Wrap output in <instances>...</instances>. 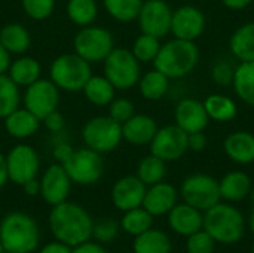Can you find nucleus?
I'll list each match as a JSON object with an SVG mask.
<instances>
[{"instance_id":"nucleus-41","label":"nucleus","mask_w":254,"mask_h":253,"mask_svg":"<svg viewBox=\"0 0 254 253\" xmlns=\"http://www.w3.org/2000/svg\"><path fill=\"white\" fill-rule=\"evenodd\" d=\"M186 252L188 253H213L216 248L214 239L202 228L189 237H186Z\"/></svg>"},{"instance_id":"nucleus-51","label":"nucleus","mask_w":254,"mask_h":253,"mask_svg":"<svg viewBox=\"0 0 254 253\" xmlns=\"http://www.w3.org/2000/svg\"><path fill=\"white\" fill-rule=\"evenodd\" d=\"M10 61H12L10 60V54L0 43V75H3V73L7 72V69L10 66Z\"/></svg>"},{"instance_id":"nucleus-46","label":"nucleus","mask_w":254,"mask_h":253,"mask_svg":"<svg viewBox=\"0 0 254 253\" xmlns=\"http://www.w3.org/2000/svg\"><path fill=\"white\" fill-rule=\"evenodd\" d=\"M73 151H74V149H73L67 142H58V143L54 146L52 155H54V158H55L57 163L64 164V163L70 158V155L73 154Z\"/></svg>"},{"instance_id":"nucleus-17","label":"nucleus","mask_w":254,"mask_h":253,"mask_svg":"<svg viewBox=\"0 0 254 253\" xmlns=\"http://www.w3.org/2000/svg\"><path fill=\"white\" fill-rule=\"evenodd\" d=\"M147 186L134 174L118 179L112 188V203L121 212H128L135 207H141Z\"/></svg>"},{"instance_id":"nucleus-20","label":"nucleus","mask_w":254,"mask_h":253,"mask_svg":"<svg viewBox=\"0 0 254 253\" xmlns=\"http://www.w3.org/2000/svg\"><path fill=\"white\" fill-rule=\"evenodd\" d=\"M167 216L170 228L182 237H189L190 234L202 230L204 225V212L192 207L185 201L177 203Z\"/></svg>"},{"instance_id":"nucleus-39","label":"nucleus","mask_w":254,"mask_h":253,"mask_svg":"<svg viewBox=\"0 0 254 253\" xmlns=\"http://www.w3.org/2000/svg\"><path fill=\"white\" fill-rule=\"evenodd\" d=\"M121 231V224L113 218H103L94 222L92 239L100 245H107L116 240Z\"/></svg>"},{"instance_id":"nucleus-9","label":"nucleus","mask_w":254,"mask_h":253,"mask_svg":"<svg viewBox=\"0 0 254 253\" xmlns=\"http://www.w3.org/2000/svg\"><path fill=\"white\" fill-rule=\"evenodd\" d=\"M185 203L205 212L222 201L219 180L205 173H195L188 176L179 191Z\"/></svg>"},{"instance_id":"nucleus-45","label":"nucleus","mask_w":254,"mask_h":253,"mask_svg":"<svg viewBox=\"0 0 254 253\" xmlns=\"http://www.w3.org/2000/svg\"><path fill=\"white\" fill-rule=\"evenodd\" d=\"M188 145L189 151L193 152H201L207 148V136L204 131H196V133H189L188 134Z\"/></svg>"},{"instance_id":"nucleus-24","label":"nucleus","mask_w":254,"mask_h":253,"mask_svg":"<svg viewBox=\"0 0 254 253\" xmlns=\"http://www.w3.org/2000/svg\"><path fill=\"white\" fill-rule=\"evenodd\" d=\"M220 197L226 203H240L246 200L252 191V179L246 171L234 170L219 180Z\"/></svg>"},{"instance_id":"nucleus-48","label":"nucleus","mask_w":254,"mask_h":253,"mask_svg":"<svg viewBox=\"0 0 254 253\" xmlns=\"http://www.w3.org/2000/svg\"><path fill=\"white\" fill-rule=\"evenodd\" d=\"M39 253H71V248L58 240H54V242L43 245Z\"/></svg>"},{"instance_id":"nucleus-29","label":"nucleus","mask_w":254,"mask_h":253,"mask_svg":"<svg viewBox=\"0 0 254 253\" xmlns=\"http://www.w3.org/2000/svg\"><path fill=\"white\" fill-rule=\"evenodd\" d=\"M82 92L91 104L100 107L109 106L112 100L116 97V88L110 84V81L104 75L103 76L92 75L85 84Z\"/></svg>"},{"instance_id":"nucleus-28","label":"nucleus","mask_w":254,"mask_h":253,"mask_svg":"<svg viewBox=\"0 0 254 253\" xmlns=\"http://www.w3.org/2000/svg\"><path fill=\"white\" fill-rule=\"evenodd\" d=\"M171 251L173 245L168 234L153 227L143 234L134 237L132 242L134 253H171Z\"/></svg>"},{"instance_id":"nucleus-43","label":"nucleus","mask_w":254,"mask_h":253,"mask_svg":"<svg viewBox=\"0 0 254 253\" xmlns=\"http://www.w3.org/2000/svg\"><path fill=\"white\" fill-rule=\"evenodd\" d=\"M234 75H235V67L228 60L216 61L213 69H211V79H213V82L216 85L222 86V88L232 86Z\"/></svg>"},{"instance_id":"nucleus-34","label":"nucleus","mask_w":254,"mask_h":253,"mask_svg":"<svg viewBox=\"0 0 254 253\" xmlns=\"http://www.w3.org/2000/svg\"><path fill=\"white\" fill-rule=\"evenodd\" d=\"M135 176L146 185H155L165 179L167 176V163L153 154L141 158L137 164V173Z\"/></svg>"},{"instance_id":"nucleus-12","label":"nucleus","mask_w":254,"mask_h":253,"mask_svg":"<svg viewBox=\"0 0 254 253\" xmlns=\"http://www.w3.org/2000/svg\"><path fill=\"white\" fill-rule=\"evenodd\" d=\"M150 154L164 160L165 163L177 161L189 151L188 133L176 124L158 128L153 140L150 142Z\"/></svg>"},{"instance_id":"nucleus-4","label":"nucleus","mask_w":254,"mask_h":253,"mask_svg":"<svg viewBox=\"0 0 254 253\" xmlns=\"http://www.w3.org/2000/svg\"><path fill=\"white\" fill-rule=\"evenodd\" d=\"M202 228L220 245H235L246 234L244 215L232 203H217L204 212Z\"/></svg>"},{"instance_id":"nucleus-25","label":"nucleus","mask_w":254,"mask_h":253,"mask_svg":"<svg viewBox=\"0 0 254 253\" xmlns=\"http://www.w3.org/2000/svg\"><path fill=\"white\" fill-rule=\"evenodd\" d=\"M0 43L10 55H24L31 46V36L21 22H9L0 28Z\"/></svg>"},{"instance_id":"nucleus-22","label":"nucleus","mask_w":254,"mask_h":253,"mask_svg":"<svg viewBox=\"0 0 254 253\" xmlns=\"http://www.w3.org/2000/svg\"><path fill=\"white\" fill-rule=\"evenodd\" d=\"M223 151L235 164H252L254 163V134L244 130L231 133L223 142Z\"/></svg>"},{"instance_id":"nucleus-23","label":"nucleus","mask_w":254,"mask_h":253,"mask_svg":"<svg viewBox=\"0 0 254 253\" xmlns=\"http://www.w3.org/2000/svg\"><path fill=\"white\" fill-rule=\"evenodd\" d=\"M3 122H4L6 133L10 137L18 139V140H24V139L34 136L39 131L40 124H42V121L24 106L22 107L19 106L12 113H9L3 119Z\"/></svg>"},{"instance_id":"nucleus-55","label":"nucleus","mask_w":254,"mask_h":253,"mask_svg":"<svg viewBox=\"0 0 254 253\" xmlns=\"http://www.w3.org/2000/svg\"><path fill=\"white\" fill-rule=\"evenodd\" d=\"M0 253H6L4 252V249H3V245H1V242H0Z\"/></svg>"},{"instance_id":"nucleus-19","label":"nucleus","mask_w":254,"mask_h":253,"mask_svg":"<svg viewBox=\"0 0 254 253\" xmlns=\"http://www.w3.org/2000/svg\"><path fill=\"white\" fill-rule=\"evenodd\" d=\"M179 191L168 182H159L147 186L143 207L153 216H167L170 210L179 203Z\"/></svg>"},{"instance_id":"nucleus-2","label":"nucleus","mask_w":254,"mask_h":253,"mask_svg":"<svg viewBox=\"0 0 254 253\" xmlns=\"http://www.w3.org/2000/svg\"><path fill=\"white\" fill-rule=\"evenodd\" d=\"M0 242L6 253H33L40 242L39 225L24 212H10L0 221Z\"/></svg>"},{"instance_id":"nucleus-47","label":"nucleus","mask_w":254,"mask_h":253,"mask_svg":"<svg viewBox=\"0 0 254 253\" xmlns=\"http://www.w3.org/2000/svg\"><path fill=\"white\" fill-rule=\"evenodd\" d=\"M71 253H109L106 251V248L100 243H97L95 240H88L76 248L71 249Z\"/></svg>"},{"instance_id":"nucleus-37","label":"nucleus","mask_w":254,"mask_h":253,"mask_svg":"<svg viewBox=\"0 0 254 253\" xmlns=\"http://www.w3.org/2000/svg\"><path fill=\"white\" fill-rule=\"evenodd\" d=\"M103 4L115 21L131 22L137 19L143 0H103Z\"/></svg>"},{"instance_id":"nucleus-18","label":"nucleus","mask_w":254,"mask_h":253,"mask_svg":"<svg viewBox=\"0 0 254 253\" xmlns=\"http://www.w3.org/2000/svg\"><path fill=\"white\" fill-rule=\"evenodd\" d=\"M174 121L176 125L183 131L196 133L204 131L210 122V118L205 112L204 103L196 98H182L174 109Z\"/></svg>"},{"instance_id":"nucleus-52","label":"nucleus","mask_w":254,"mask_h":253,"mask_svg":"<svg viewBox=\"0 0 254 253\" xmlns=\"http://www.w3.org/2000/svg\"><path fill=\"white\" fill-rule=\"evenodd\" d=\"M9 182V173H7V166H6V157L0 154V189Z\"/></svg>"},{"instance_id":"nucleus-56","label":"nucleus","mask_w":254,"mask_h":253,"mask_svg":"<svg viewBox=\"0 0 254 253\" xmlns=\"http://www.w3.org/2000/svg\"><path fill=\"white\" fill-rule=\"evenodd\" d=\"M252 253H254V245H253V248H252Z\"/></svg>"},{"instance_id":"nucleus-49","label":"nucleus","mask_w":254,"mask_h":253,"mask_svg":"<svg viewBox=\"0 0 254 253\" xmlns=\"http://www.w3.org/2000/svg\"><path fill=\"white\" fill-rule=\"evenodd\" d=\"M21 188H22V191H24V194L27 197H37V195H40V180L37 177L27 180L25 183L21 185Z\"/></svg>"},{"instance_id":"nucleus-5","label":"nucleus","mask_w":254,"mask_h":253,"mask_svg":"<svg viewBox=\"0 0 254 253\" xmlns=\"http://www.w3.org/2000/svg\"><path fill=\"white\" fill-rule=\"evenodd\" d=\"M92 76L91 64L76 52L58 55L49 67V79L60 91H82L88 79Z\"/></svg>"},{"instance_id":"nucleus-11","label":"nucleus","mask_w":254,"mask_h":253,"mask_svg":"<svg viewBox=\"0 0 254 253\" xmlns=\"http://www.w3.org/2000/svg\"><path fill=\"white\" fill-rule=\"evenodd\" d=\"M137 21L141 33L164 39L171 33L173 9L165 0H143Z\"/></svg>"},{"instance_id":"nucleus-7","label":"nucleus","mask_w":254,"mask_h":253,"mask_svg":"<svg viewBox=\"0 0 254 253\" xmlns=\"http://www.w3.org/2000/svg\"><path fill=\"white\" fill-rule=\"evenodd\" d=\"M80 134L85 146L101 155L115 151L124 140L122 125L113 121L109 115L88 119L82 127Z\"/></svg>"},{"instance_id":"nucleus-30","label":"nucleus","mask_w":254,"mask_h":253,"mask_svg":"<svg viewBox=\"0 0 254 253\" xmlns=\"http://www.w3.org/2000/svg\"><path fill=\"white\" fill-rule=\"evenodd\" d=\"M232 88L243 103L254 107V61H244L235 67Z\"/></svg>"},{"instance_id":"nucleus-40","label":"nucleus","mask_w":254,"mask_h":253,"mask_svg":"<svg viewBox=\"0 0 254 253\" xmlns=\"http://www.w3.org/2000/svg\"><path fill=\"white\" fill-rule=\"evenodd\" d=\"M24 13L33 21L48 19L55 10V0H21Z\"/></svg>"},{"instance_id":"nucleus-31","label":"nucleus","mask_w":254,"mask_h":253,"mask_svg":"<svg viewBox=\"0 0 254 253\" xmlns=\"http://www.w3.org/2000/svg\"><path fill=\"white\" fill-rule=\"evenodd\" d=\"M137 86H138V91L144 100L158 101L162 97H165V94L168 92L170 78H167L159 70L153 69V70H149L140 76Z\"/></svg>"},{"instance_id":"nucleus-32","label":"nucleus","mask_w":254,"mask_h":253,"mask_svg":"<svg viewBox=\"0 0 254 253\" xmlns=\"http://www.w3.org/2000/svg\"><path fill=\"white\" fill-rule=\"evenodd\" d=\"M202 103L210 121L229 122L238 113V106L235 100L223 94H210Z\"/></svg>"},{"instance_id":"nucleus-26","label":"nucleus","mask_w":254,"mask_h":253,"mask_svg":"<svg viewBox=\"0 0 254 253\" xmlns=\"http://www.w3.org/2000/svg\"><path fill=\"white\" fill-rule=\"evenodd\" d=\"M6 73L19 88H27L42 78V66L39 60L30 55H19L16 60L10 61Z\"/></svg>"},{"instance_id":"nucleus-27","label":"nucleus","mask_w":254,"mask_h":253,"mask_svg":"<svg viewBox=\"0 0 254 253\" xmlns=\"http://www.w3.org/2000/svg\"><path fill=\"white\" fill-rule=\"evenodd\" d=\"M231 54L244 61H254V21L240 25L229 37Z\"/></svg>"},{"instance_id":"nucleus-35","label":"nucleus","mask_w":254,"mask_h":253,"mask_svg":"<svg viewBox=\"0 0 254 253\" xmlns=\"http://www.w3.org/2000/svg\"><path fill=\"white\" fill-rule=\"evenodd\" d=\"M121 230L131 237H137L153 227V216L141 206L124 212L121 219Z\"/></svg>"},{"instance_id":"nucleus-14","label":"nucleus","mask_w":254,"mask_h":253,"mask_svg":"<svg viewBox=\"0 0 254 253\" xmlns=\"http://www.w3.org/2000/svg\"><path fill=\"white\" fill-rule=\"evenodd\" d=\"M6 157V166L9 173V180L15 185H22L30 179L37 177L40 170V158L37 151L30 145L13 146Z\"/></svg>"},{"instance_id":"nucleus-53","label":"nucleus","mask_w":254,"mask_h":253,"mask_svg":"<svg viewBox=\"0 0 254 253\" xmlns=\"http://www.w3.org/2000/svg\"><path fill=\"white\" fill-rule=\"evenodd\" d=\"M249 227H250L252 233H253V234H254V206H253V209H252L250 218H249Z\"/></svg>"},{"instance_id":"nucleus-21","label":"nucleus","mask_w":254,"mask_h":253,"mask_svg":"<svg viewBox=\"0 0 254 253\" xmlns=\"http://www.w3.org/2000/svg\"><path fill=\"white\" fill-rule=\"evenodd\" d=\"M158 128L155 118L144 113H135L122 124V137L132 146H146L150 145Z\"/></svg>"},{"instance_id":"nucleus-6","label":"nucleus","mask_w":254,"mask_h":253,"mask_svg":"<svg viewBox=\"0 0 254 253\" xmlns=\"http://www.w3.org/2000/svg\"><path fill=\"white\" fill-rule=\"evenodd\" d=\"M104 76L116 88V91H128L137 86L141 76L140 61L128 48H113V51L103 61Z\"/></svg>"},{"instance_id":"nucleus-16","label":"nucleus","mask_w":254,"mask_h":253,"mask_svg":"<svg viewBox=\"0 0 254 253\" xmlns=\"http://www.w3.org/2000/svg\"><path fill=\"white\" fill-rule=\"evenodd\" d=\"M205 30L204 12L192 4H185L173 10L171 34L176 39L195 42L202 36Z\"/></svg>"},{"instance_id":"nucleus-54","label":"nucleus","mask_w":254,"mask_h":253,"mask_svg":"<svg viewBox=\"0 0 254 253\" xmlns=\"http://www.w3.org/2000/svg\"><path fill=\"white\" fill-rule=\"evenodd\" d=\"M249 195H250V200H252V203H253V206H254V189L250 191V194H249Z\"/></svg>"},{"instance_id":"nucleus-33","label":"nucleus","mask_w":254,"mask_h":253,"mask_svg":"<svg viewBox=\"0 0 254 253\" xmlns=\"http://www.w3.org/2000/svg\"><path fill=\"white\" fill-rule=\"evenodd\" d=\"M65 13L67 18L77 27L91 25L98 16L97 0H67Z\"/></svg>"},{"instance_id":"nucleus-8","label":"nucleus","mask_w":254,"mask_h":253,"mask_svg":"<svg viewBox=\"0 0 254 253\" xmlns=\"http://www.w3.org/2000/svg\"><path fill=\"white\" fill-rule=\"evenodd\" d=\"M115 48L113 34L100 25L80 27L73 39L74 52L89 64L103 63Z\"/></svg>"},{"instance_id":"nucleus-36","label":"nucleus","mask_w":254,"mask_h":253,"mask_svg":"<svg viewBox=\"0 0 254 253\" xmlns=\"http://www.w3.org/2000/svg\"><path fill=\"white\" fill-rule=\"evenodd\" d=\"M22 101L21 88L9 78L7 73L0 75V119L19 107Z\"/></svg>"},{"instance_id":"nucleus-50","label":"nucleus","mask_w":254,"mask_h":253,"mask_svg":"<svg viewBox=\"0 0 254 253\" xmlns=\"http://www.w3.org/2000/svg\"><path fill=\"white\" fill-rule=\"evenodd\" d=\"M223 6L231 9V10H243L246 7H249L253 0H222Z\"/></svg>"},{"instance_id":"nucleus-42","label":"nucleus","mask_w":254,"mask_h":253,"mask_svg":"<svg viewBox=\"0 0 254 253\" xmlns=\"http://www.w3.org/2000/svg\"><path fill=\"white\" fill-rule=\"evenodd\" d=\"M135 115L134 103L127 97H115L109 104V116L121 125Z\"/></svg>"},{"instance_id":"nucleus-38","label":"nucleus","mask_w":254,"mask_h":253,"mask_svg":"<svg viewBox=\"0 0 254 253\" xmlns=\"http://www.w3.org/2000/svg\"><path fill=\"white\" fill-rule=\"evenodd\" d=\"M161 39L141 33L132 43L131 52L134 54V57L140 61V64H146V63H153L159 49H161Z\"/></svg>"},{"instance_id":"nucleus-1","label":"nucleus","mask_w":254,"mask_h":253,"mask_svg":"<svg viewBox=\"0 0 254 253\" xmlns=\"http://www.w3.org/2000/svg\"><path fill=\"white\" fill-rule=\"evenodd\" d=\"M48 222L54 239L71 249L92 239L94 219L88 210L77 203L67 200L52 206Z\"/></svg>"},{"instance_id":"nucleus-13","label":"nucleus","mask_w":254,"mask_h":253,"mask_svg":"<svg viewBox=\"0 0 254 253\" xmlns=\"http://www.w3.org/2000/svg\"><path fill=\"white\" fill-rule=\"evenodd\" d=\"M22 104L40 121L58 109L60 89L51 79H39L28 85L22 95Z\"/></svg>"},{"instance_id":"nucleus-3","label":"nucleus","mask_w":254,"mask_h":253,"mask_svg":"<svg viewBox=\"0 0 254 253\" xmlns=\"http://www.w3.org/2000/svg\"><path fill=\"white\" fill-rule=\"evenodd\" d=\"M199 63V49L195 42L173 37L161 45L153 61L156 70L170 79H180L190 75Z\"/></svg>"},{"instance_id":"nucleus-10","label":"nucleus","mask_w":254,"mask_h":253,"mask_svg":"<svg viewBox=\"0 0 254 253\" xmlns=\"http://www.w3.org/2000/svg\"><path fill=\"white\" fill-rule=\"evenodd\" d=\"M71 182L82 186H89L97 183L104 173L103 155L89 149H74L70 158L63 164Z\"/></svg>"},{"instance_id":"nucleus-15","label":"nucleus","mask_w":254,"mask_h":253,"mask_svg":"<svg viewBox=\"0 0 254 253\" xmlns=\"http://www.w3.org/2000/svg\"><path fill=\"white\" fill-rule=\"evenodd\" d=\"M39 180H40V198L51 207L68 200L73 182L63 164L55 163L49 166Z\"/></svg>"},{"instance_id":"nucleus-44","label":"nucleus","mask_w":254,"mask_h":253,"mask_svg":"<svg viewBox=\"0 0 254 253\" xmlns=\"http://www.w3.org/2000/svg\"><path fill=\"white\" fill-rule=\"evenodd\" d=\"M42 124H43L45 128L49 130L51 133L58 134V133H61V131L64 130V127H65V119H64V116L58 112V109H57V110L51 112L49 115H46V116L42 119Z\"/></svg>"}]
</instances>
